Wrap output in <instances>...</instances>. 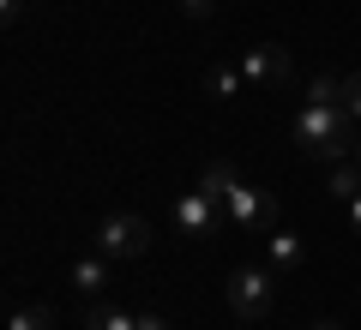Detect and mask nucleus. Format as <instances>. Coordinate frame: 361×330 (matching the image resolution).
Returning <instances> with one entry per match:
<instances>
[{"label": "nucleus", "instance_id": "f257e3e1", "mask_svg": "<svg viewBox=\"0 0 361 330\" xmlns=\"http://www.w3.org/2000/svg\"><path fill=\"white\" fill-rule=\"evenodd\" d=\"M295 144L301 156H313V163H349L361 144V120L349 115L343 102H301V115H295Z\"/></svg>", "mask_w": 361, "mask_h": 330}, {"label": "nucleus", "instance_id": "f03ea898", "mask_svg": "<svg viewBox=\"0 0 361 330\" xmlns=\"http://www.w3.org/2000/svg\"><path fill=\"white\" fill-rule=\"evenodd\" d=\"M223 300H229L235 318H265L271 300H277V270H271V265H241V270H229Z\"/></svg>", "mask_w": 361, "mask_h": 330}, {"label": "nucleus", "instance_id": "7ed1b4c3", "mask_svg": "<svg viewBox=\"0 0 361 330\" xmlns=\"http://www.w3.org/2000/svg\"><path fill=\"white\" fill-rule=\"evenodd\" d=\"M97 253L115 258V265L145 258V253H151V222H145V216H133V210L103 216V222H97Z\"/></svg>", "mask_w": 361, "mask_h": 330}, {"label": "nucleus", "instance_id": "20e7f679", "mask_svg": "<svg viewBox=\"0 0 361 330\" xmlns=\"http://www.w3.org/2000/svg\"><path fill=\"white\" fill-rule=\"evenodd\" d=\"M223 210H229V222H235L241 234H259V241L277 229V198H271V192H259V186H247V180H235V186H229Z\"/></svg>", "mask_w": 361, "mask_h": 330}, {"label": "nucleus", "instance_id": "39448f33", "mask_svg": "<svg viewBox=\"0 0 361 330\" xmlns=\"http://www.w3.org/2000/svg\"><path fill=\"white\" fill-rule=\"evenodd\" d=\"M223 222H229V210H223V204L211 198L205 186H193V192H180V198H175V229H180V234H193V241H211Z\"/></svg>", "mask_w": 361, "mask_h": 330}, {"label": "nucleus", "instance_id": "423d86ee", "mask_svg": "<svg viewBox=\"0 0 361 330\" xmlns=\"http://www.w3.org/2000/svg\"><path fill=\"white\" fill-rule=\"evenodd\" d=\"M241 72L259 90H283L289 84V49L283 42H253V49H241Z\"/></svg>", "mask_w": 361, "mask_h": 330}, {"label": "nucleus", "instance_id": "0eeeda50", "mask_svg": "<svg viewBox=\"0 0 361 330\" xmlns=\"http://www.w3.org/2000/svg\"><path fill=\"white\" fill-rule=\"evenodd\" d=\"M265 265L277 270V277L301 270V265H307V241H301L295 229H271V234H265Z\"/></svg>", "mask_w": 361, "mask_h": 330}, {"label": "nucleus", "instance_id": "6e6552de", "mask_svg": "<svg viewBox=\"0 0 361 330\" xmlns=\"http://www.w3.org/2000/svg\"><path fill=\"white\" fill-rule=\"evenodd\" d=\"M109 270H115V258H103V253H97V258H78V265H73V288L85 294V300H97V294L109 288Z\"/></svg>", "mask_w": 361, "mask_h": 330}, {"label": "nucleus", "instance_id": "1a4fd4ad", "mask_svg": "<svg viewBox=\"0 0 361 330\" xmlns=\"http://www.w3.org/2000/svg\"><path fill=\"white\" fill-rule=\"evenodd\" d=\"M85 330H139V312L109 306V300H90V306H85Z\"/></svg>", "mask_w": 361, "mask_h": 330}, {"label": "nucleus", "instance_id": "9d476101", "mask_svg": "<svg viewBox=\"0 0 361 330\" xmlns=\"http://www.w3.org/2000/svg\"><path fill=\"white\" fill-rule=\"evenodd\" d=\"M325 192H331L337 204H349L361 192V163L349 156V163H331V174H325Z\"/></svg>", "mask_w": 361, "mask_h": 330}, {"label": "nucleus", "instance_id": "9b49d317", "mask_svg": "<svg viewBox=\"0 0 361 330\" xmlns=\"http://www.w3.org/2000/svg\"><path fill=\"white\" fill-rule=\"evenodd\" d=\"M241 84H247V72H241V66H211V72H205V90H211L217 102L241 96Z\"/></svg>", "mask_w": 361, "mask_h": 330}, {"label": "nucleus", "instance_id": "f8f14e48", "mask_svg": "<svg viewBox=\"0 0 361 330\" xmlns=\"http://www.w3.org/2000/svg\"><path fill=\"white\" fill-rule=\"evenodd\" d=\"M6 330H54V312H49V306H37V300H18L13 318H6Z\"/></svg>", "mask_w": 361, "mask_h": 330}, {"label": "nucleus", "instance_id": "ddd939ff", "mask_svg": "<svg viewBox=\"0 0 361 330\" xmlns=\"http://www.w3.org/2000/svg\"><path fill=\"white\" fill-rule=\"evenodd\" d=\"M307 102H343V78H331V72H319L307 84Z\"/></svg>", "mask_w": 361, "mask_h": 330}, {"label": "nucleus", "instance_id": "4468645a", "mask_svg": "<svg viewBox=\"0 0 361 330\" xmlns=\"http://www.w3.org/2000/svg\"><path fill=\"white\" fill-rule=\"evenodd\" d=\"M343 108L361 120V72H349V78H343Z\"/></svg>", "mask_w": 361, "mask_h": 330}, {"label": "nucleus", "instance_id": "2eb2a0df", "mask_svg": "<svg viewBox=\"0 0 361 330\" xmlns=\"http://www.w3.org/2000/svg\"><path fill=\"white\" fill-rule=\"evenodd\" d=\"M180 13H187V18H211V13H217V0H180Z\"/></svg>", "mask_w": 361, "mask_h": 330}, {"label": "nucleus", "instance_id": "dca6fc26", "mask_svg": "<svg viewBox=\"0 0 361 330\" xmlns=\"http://www.w3.org/2000/svg\"><path fill=\"white\" fill-rule=\"evenodd\" d=\"M0 18H6V25H18V18H25V0H0Z\"/></svg>", "mask_w": 361, "mask_h": 330}, {"label": "nucleus", "instance_id": "f3484780", "mask_svg": "<svg viewBox=\"0 0 361 330\" xmlns=\"http://www.w3.org/2000/svg\"><path fill=\"white\" fill-rule=\"evenodd\" d=\"M139 330H169V318L163 312H139Z\"/></svg>", "mask_w": 361, "mask_h": 330}, {"label": "nucleus", "instance_id": "a211bd4d", "mask_svg": "<svg viewBox=\"0 0 361 330\" xmlns=\"http://www.w3.org/2000/svg\"><path fill=\"white\" fill-rule=\"evenodd\" d=\"M343 210H349V229H355V234H361V192H355V198H349V204H343Z\"/></svg>", "mask_w": 361, "mask_h": 330}, {"label": "nucleus", "instance_id": "6ab92c4d", "mask_svg": "<svg viewBox=\"0 0 361 330\" xmlns=\"http://www.w3.org/2000/svg\"><path fill=\"white\" fill-rule=\"evenodd\" d=\"M313 330H343V324H337V318H319V324H313Z\"/></svg>", "mask_w": 361, "mask_h": 330}, {"label": "nucleus", "instance_id": "aec40b11", "mask_svg": "<svg viewBox=\"0 0 361 330\" xmlns=\"http://www.w3.org/2000/svg\"><path fill=\"white\" fill-rule=\"evenodd\" d=\"M355 163H361V144H355Z\"/></svg>", "mask_w": 361, "mask_h": 330}]
</instances>
